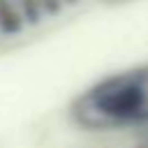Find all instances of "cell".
<instances>
[{"instance_id":"cell-1","label":"cell","mask_w":148,"mask_h":148,"mask_svg":"<svg viewBox=\"0 0 148 148\" xmlns=\"http://www.w3.org/2000/svg\"><path fill=\"white\" fill-rule=\"evenodd\" d=\"M79 113L99 118L97 125L148 123V69L102 81L95 90L81 97Z\"/></svg>"}]
</instances>
